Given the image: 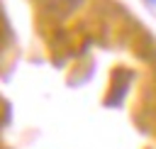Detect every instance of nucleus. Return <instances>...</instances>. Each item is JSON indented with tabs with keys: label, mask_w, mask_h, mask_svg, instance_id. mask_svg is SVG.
<instances>
[]
</instances>
